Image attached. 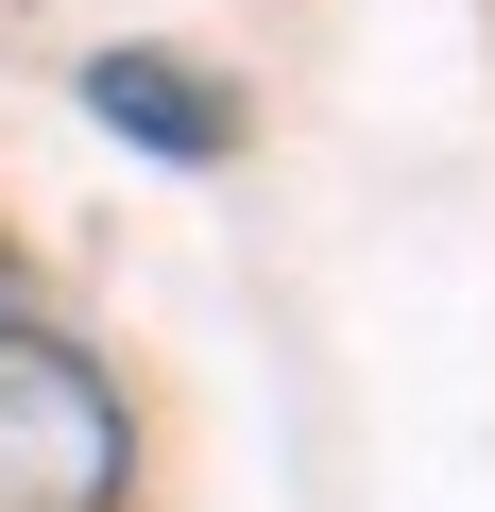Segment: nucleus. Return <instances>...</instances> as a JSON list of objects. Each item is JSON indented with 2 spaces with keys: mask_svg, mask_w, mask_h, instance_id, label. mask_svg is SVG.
<instances>
[{
  "mask_svg": "<svg viewBox=\"0 0 495 512\" xmlns=\"http://www.w3.org/2000/svg\"><path fill=\"white\" fill-rule=\"evenodd\" d=\"M0 512H137V410L35 308H0Z\"/></svg>",
  "mask_w": 495,
  "mask_h": 512,
  "instance_id": "obj_1",
  "label": "nucleus"
},
{
  "mask_svg": "<svg viewBox=\"0 0 495 512\" xmlns=\"http://www.w3.org/2000/svg\"><path fill=\"white\" fill-rule=\"evenodd\" d=\"M69 86H86L103 137H137V154H171V171H222V154H239V86L188 69V52H86Z\"/></svg>",
  "mask_w": 495,
  "mask_h": 512,
  "instance_id": "obj_2",
  "label": "nucleus"
},
{
  "mask_svg": "<svg viewBox=\"0 0 495 512\" xmlns=\"http://www.w3.org/2000/svg\"><path fill=\"white\" fill-rule=\"evenodd\" d=\"M0 308H18V239H0Z\"/></svg>",
  "mask_w": 495,
  "mask_h": 512,
  "instance_id": "obj_3",
  "label": "nucleus"
}]
</instances>
